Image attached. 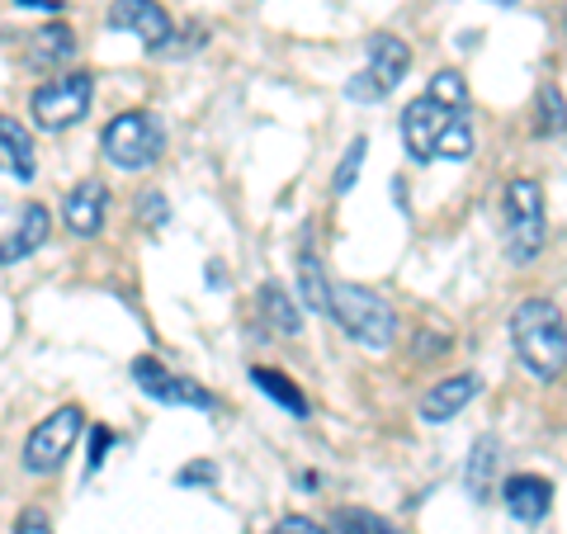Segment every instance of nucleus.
Returning <instances> with one entry per match:
<instances>
[{
  "mask_svg": "<svg viewBox=\"0 0 567 534\" xmlns=\"http://www.w3.org/2000/svg\"><path fill=\"white\" fill-rule=\"evenodd\" d=\"M402 147L412 162H468L473 156V123L464 110H450L431 95H416L402 110Z\"/></svg>",
  "mask_w": 567,
  "mask_h": 534,
  "instance_id": "1",
  "label": "nucleus"
},
{
  "mask_svg": "<svg viewBox=\"0 0 567 534\" xmlns=\"http://www.w3.org/2000/svg\"><path fill=\"white\" fill-rule=\"evenodd\" d=\"M511 341H516L520 364L544 383L567 369V327H563V312L548 298L516 302V312H511Z\"/></svg>",
  "mask_w": 567,
  "mask_h": 534,
  "instance_id": "2",
  "label": "nucleus"
},
{
  "mask_svg": "<svg viewBox=\"0 0 567 534\" xmlns=\"http://www.w3.org/2000/svg\"><path fill=\"white\" fill-rule=\"evenodd\" d=\"M331 317L364 350H388L398 341V312L364 284H331Z\"/></svg>",
  "mask_w": 567,
  "mask_h": 534,
  "instance_id": "3",
  "label": "nucleus"
},
{
  "mask_svg": "<svg viewBox=\"0 0 567 534\" xmlns=\"http://www.w3.org/2000/svg\"><path fill=\"white\" fill-rule=\"evenodd\" d=\"M100 152L110 156V166H118V171H152L166 152V129L152 110H123L118 119H110V129H104Z\"/></svg>",
  "mask_w": 567,
  "mask_h": 534,
  "instance_id": "4",
  "label": "nucleus"
},
{
  "mask_svg": "<svg viewBox=\"0 0 567 534\" xmlns=\"http://www.w3.org/2000/svg\"><path fill=\"white\" fill-rule=\"evenodd\" d=\"M91 100H95V76L91 71H66V76H52L43 81L29 100V114L43 133H66L91 114Z\"/></svg>",
  "mask_w": 567,
  "mask_h": 534,
  "instance_id": "5",
  "label": "nucleus"
},
{
  "mask_svg": "<svg viewBox=\"0 0 567 534\" xmlns=\"http://www.w3.org/2000/svg\"><path fill=\"white\" fill-rule=\"evenodd\" d=\"M502 208H506V251H511V260H535L544 251V242H548V218H544V189H539V181H529V175L511 181Z\"/></svg>",
  "mask_w": 567,
  "mask_h": 534,
  "instance_id": "6",
  "label": "nucleus"
},
{
  "mask_svg": "<svg viewBox=\"0 0 567 534\" xmlns=\"http://www.w3.org/2000/svg\"><path fill=\"white\" fill-rule=\"evenodd\" d=\"M81 425H85V412H81L76 402H66V407H58V412H48L29 431V440H24V469L33 477H52V473L66 464V454H71V444H76Z\"/></svg>",
  "mask_w": 567,
  "mask_h": 534,
  "instance_id": "7",
  "label": "nucleus"
},
{
  "mask_svg": "<svg viewBox=\"0 0 567 534\" xmlns=\"http://www.w3.org/2000/svg\"><path fill=\"white\" fill-rule=\"evenodd\" d=\"M133 383L147 398L171 402V407H199V412H213V407H218L204 383L185 379V373H171L162 360H152V355H137V360H133Z\"/></svg>",
  "mask_w": 567,
  "mask_h": 534,
  "instance_id": "8",
  "label": "nucleus"
},
{
  "mask_svg": "<svg viewBox=\"0 0 567 534\" xmlns=\"http://www.w3.org/2000/svg\"><path fill=\"white\" fill-rule=\"evenodd\" d=\"M110 24L123 33H137V39L147 43V52H166L175 43V24H171L166 6H156V0H114Z\"/></svg>",
  "mask_w": 567,
  "mask_h": 534,
  "instance_id": "9",
  "label": "nucleus"
},
{
  "mask_svg": "<svg viewBox=\"0 0 567 534\" xmlns=\"http://www.w3.org/2000/svg\"><path fill=\"white\" fill-rule=\"evenodd\" d=\"M104 213H110V189H104V181H76L71 185V194L62 199V223L71 237H95L104 233Z\"/></svg>",
  "mask_w": 567,
  "mask_h": 534,
  "instance_id": "10",
  "label": "nucleus"
},
{
  "mask_svg": "<svg viewBox=\"0 0 567 534\" xmlns=\"http://www.w3.org/2000/svg\"><path fill=\"white\" fill-rule=\"evenodd\" d=\"M477 388H483V379H477V373H450V379H440L435 388H425L416 417H421L425 425H445V421H454V417L477 398Z\"/></svg>",
  "mask_w": 567,
  "mask_h": 534,
  "instance_id": "11",
  "label": "nucleus"
},
{
  "mask_svg": "<svg viewBox=\"0 0 567 534\" xmlns=\"http://www.w3.org/2000/svg\"><path fill=\"white\" fill-rule=\"evenodd\" d=\"M364 58H369L364 71L379 81V91L388 95L406 76V71H412V43L398 39V33H374V39L364 43Z\"/></svg>",
  "mask_w": 567,
  "mask_h": 534,
  "instance_id": "12",
  "label": "nucleus"
},
{
  "mask_svg": "<svg viewBox=\"0 0 567 534\" xmlns=\"http://www.w3.org/2000/svg\"><path fill=\"white\" fill-rule=\"evenodd\" d=\"M502 502L516 521L535 525L548 515V506H554V487H548V477H539V473H511L502 483Z\"/></svg>",
  "mask_w": 567,
  "mask_h": 534,
  "instance_id": "13",
  "label": "nucleus"
},
{
  "mask_svg": "<svg viewBox=\"0 0 567 534\" xmlns=\"http://www.w3.org/2000/svg\"><path fill=\"white\" fill-rule=\"evenodd\" d=\"M256 302H260V322L270 327L275 336H303V308H298L293 294L284 289L279 279H265Z\"/></svg>",
  "mask_w": 567,
  "mask_h": 534,
  "instance_id": "14",
  "label": "nucleus"
},
{
  "mask_svg": "<svg viewBox=\"0 0 567 534\" xmlns=\"http://www.w3.org/2000/svg\"><path fill=\"white\" fill-rule=\"evenodd\" d=\"M48 233H52V213H48L43 204H29L24 218H20V227L10 233V242H0V265H14V260L33 256V251H39V246L48 242Z\"/></svg>",
  "mask_w": 567,
  "mask_h": 534,
  "instance_id": "15",
  "label": "nucleus"
},
{
  "mask_svg": "<svg viewBox=\"0 0 567 534\" xmlns=\"http://www.w3.org/2000/svg\"><path fill=\"white\" fill-rule=\"evenodd\" d=\"M76 58V33H71V24L62 20H48L43 29H33V39H29V62L33 66H62Z\"/></svg>",
  "mask_w": 567,
  "mask_h": 534,
  "instance_id": "16",
  "label": "nucleus"
},
{
  "mask_svg": "<svg viewBox=\"0 0 567 534\" xmlns=\"http://www.w3.org/2000/svg\"><path fill=\"white\" fill-rule=\"evenodd\" d=\"M298 289H303V308L331 317V279H327V265L312 246L298 251Z\"/></svg>",
  "mask_w": 567,
  "mask_h": 534,
  "instance_id": "17",
  "label": "nucleus"
},
{
  "mask_svg": "<svg viewBox=\"0 0 567 534\" xmlns=\"http://www.w3.org/2000/svg\"><path fill=\"white\" fill-rule=\"evenodd\" d=\"M0 147H6L10 156V171L20 175V181H33V171H39V162H33V137L20 119L0 114Z\"/></svg>",
  "mask_w": 567,
  "mask_h": 534,
  "instance_id": "18",
  "label": "nucleus"
},
{
  "mask_svg": "<svg viewBox=\"0 0 567 534\" xmlns=\"http://www.w3.org/2000/svg\"><path fill=\"white\" fill-rule=\"evenodd\" d=\"M251 379H256V388H260L265 398H275L279 407H289L293 417H308V398L298 393V383L289 379V373H279V369H270V364H256Z\"/></svg>",
  "mask_w": 567,
  "mask_h": 534,
  "instance_id": "19",
  "label": "nucleus"
},
{
  "mask_svg": "<svg viewBox=\"0 0 567 534\" xmlns=\"http://www.w3.org/2000/svg\"><path fill=\"white\" fill-rule=\"evenodd\" d=\"M535 133L539 137H563L567 133V100L554 81H544L535 91Z\"/></svg>",
  "mask_w": 567,
  "mask_h": 534,
  "instance_id": "20",
  "label": "nucleus"
},
{
  "mask_svg": "<svg viewBox=\"0 0 567 534\" xmlns=\"http://www.w3.org/2000/svg\"><path fill=\"white\" fill-rule=\"evenodd\" d=\"M496 454H502V444H496V435H483V440L473 444V454H468V487H473V496H487V492H492Z\"/></svg>",
  "mask_w": 567,
  "mask_h": 534,
  "instance_id": "21",
  "label": "nucleus"
},
{
  "mask_svg": "<svg viewBox=\"0 0 567 534\" xmlns=\"http://www.w3.org/2000/svg\"><path fill=\"white\" fill-rule=\"evenodd\" d=\"M327 530L331 534H398L379 511H364V506H341V511L331 515Z\"/></svg>",
  "mask_w": 567,
  "mask_h": 534,
  "instance_id": "22",
  "label": "nucleus"
},
{
  "mask_svg": "<svg viewBox=\"0 0 567 534\" xmlns=\"http://www.w3.org/2000/svg\"><path fill=\"white\" fill-rule=\"evenodd\" d=\"M364 152H369V142H364V137H354L350 147H346L341 166H336V175H331V194H346L354 181H360V171H364Z\"/></svg>",
  "mask_w": 567,
  "mask_h": 534,
  "instance_id": "23",
  "label": "nucleus"
},
{
  "mask_svg": "<svg viewBox=\"0 0 567 534\" xmlns=\"http://www.w3.org/2000/svg\"><path fill=\"white\" fill-rule=\"evenodd\" d=\"M425 95L440 100V104H450V110H464V104H468V85H464V76H458V71H440Z\"/></svg>",
  "mask_w": 567,
  "mask_h": 534,
  "instance_id": "24",
  "label": "nucleus"
},
{
  "mask_svg": "<svg viewBox=\"0 0 567 534\" xmlns=\"http://www.w3.org/2000/svg\"><path fill=\"white\" fill-rule=\"evenodd\" d=\"M346 95L350 100H360V104H379L383 100V91H379V81L369 76V71H360V76H350V85H346Z\"/></svg>",
  "mask_w": 567,
  "mask_h": 534,
  "instance_id": "25",
  "label": "nucleus"
},
{
  "mask_svg": "<svg viewBox=\"0 0 567 534\" xmlns=\"http://www.w3.org/2000/svg\"><path fill=\"white\" fill-rule=\"evenodd\" d=\"M270 534H331L327 525H317L312 515H284V521H275Z\"/></svg>",
  "mask_w": 567,
  "mask_h": 534,
  "instance_id": "26",
  "label": "nucleus"
},
{
  "mask_svg": "<svg viewBox=\"0 0 567 534\" xmlns=\"http://www.w3.org/2000/svg\"><path fill=\"white\" fill-rule=\"evenodd\" d=\"M175 483H181V487H194V483H218V469H213L208 459H204V464L181 469V477H175Z\"/></svg>",
  "mask_w": 567,
  "mask_h": 534,
  "instance_id": "27",
  "label": "nucleus"
},
{
  "mask_svg": "<svg viewBox=\"0 0 567 534\" xmlns=\"http://www.w3.org/2000/svg\"><path fill=\"white\" fill-rule=\"evenodd\" d=\"M14 534H52V525L43 511H24L20 521H14Z\"/></svg>",
  "mask_w": 567,
  "mask_h": 534,
  "instance_id": "28",
  "label": "nucleus"
},
{
  "mask_svg": "<svg viewBox=\"0 0 567 534\" xmlns=\"http://www.w3.org/2000/svg\"><path fill=\"white\" fill-rule=\"evenodd\" d=\"M142 213H147V223H152V227H162V223H166V204H162V194L147 189V199H142Z\"/></svg>",
  "mask_w": 567,
  "mask_h": 534,
  "instance_id": "29",
  "label": "nucleus"
},
{
  "mask_svg": "<svg viewBox=\"0 0 567 534\" xmlns=\"http://www.w3.org/2000/svg\"><path fill=\"white\" fill-rule=\"evenodd\" d=\"M110 440H114V435H110V431H100V435H95V440H91V473H95V469H100V464H104V450H110Z\"/></svg>",
  "mask_w": 567,
  "mask_h": 534,
  "instance_id": "30",
  "label": "nucleus"
},
{
  "mask_svg": "<svg viewBox=\"0 0 567 534\" xmlns=\"http://www.w3.org/2000/svg\"><path fill=\"white\" fill-rule=\"evenodd\" d=\"M20 6H29V10H62V0H20Z\"/></svg>",
  "mask_w": 567,
  "mask_h": 534,
  "instance_id": "31",
  "label": "nucleus"
},
{
  "mask_svg": "<svg viewBox=\"0 0 567 534\" xmlns=\"http://www.w3.org/2000/svg\"><path fill=\"white\" fill-rule=\"evenodd\" d=\"M492 6H516V0H492Z\"/></svg>",
  "mask_w": 567,
  "mask_h": 534,
  "instance_id": "32",
  "label": "nucleus"
}]
</instances>
